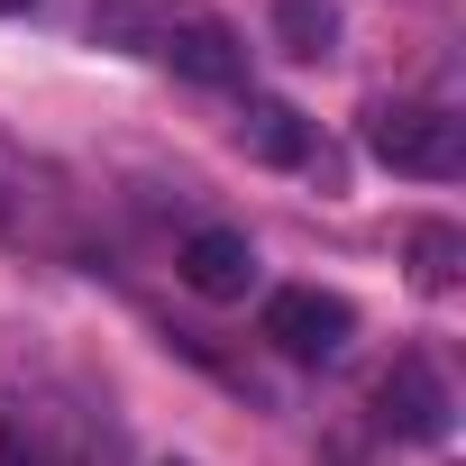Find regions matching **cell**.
I'll list each match as a JSON object with an SVG mask.
<instances>
[{"mask_svg": "<svg viewBox=\"0 0 466 466\" xmlns=\"http://www.w3.org/2000/svg\"><path fill=\"white\" fill-rule=\"evenodd\" d=\"M0 238H10V192H0Z\"/></svg>", "mask_w": 466, "mask_h": 466, "instance_id": "8fae6325", "label": "cell"}, {"mask_svg": "<svg viewBox=\"0 0 466 466\" xmlns=\"http://www.w3.org/2000/svg\"><path fill=\"white\" fill-rule=\"evenodd\" d=\"M266 339H275L284 357H302V366H329V357L357 339V311H348L339 293H320V284H284V293L266 302Z\"/></svg>", "mask_w": 466, "mask_h": 466, "instance_id": "7a4b0ae2", "label": "cell"}, {"mask_svg": "<svg viewBox=\"0 0 466 466\" xmlns=\"http://www.w3.org/2000/svg\"><path fill=\"white\" fill-rule=\"evenodd\" d=\"M0 466H46V448H37V411H28V402H0Z\"/></svg>", "mask_w": 466, "mask_h": 466, "instance_id": "30bf717a", "label": "cell"}, {"mask_svg": "<svg viewBox=\"0 0 466 466\" xmlns=\"http://www.w3.org/2000/svg\"><path fill=\"white\" fill-rule=\"evenodd\" d=\"M457 257H466V238H457L448 219L411 228V275H420V293H448V284H457Z\"/></svg>", "mask_w": 466, "mask_h": 466, "instance_id": "ba28073f", "label": "cell"}, {"mask_svg": "<svg viewBox=\"0 0 466 466\" xmlns=\"http://www.w3.org/2000/svg\"><path fill=\"white\" fill-rule=\"evenodd\" d=\"M183 284L201 302H238L257 284V248L238 238V228H192V238H183Z\"/></svg>", "mask_w": 466, "mask_h": 466, "instance_id": "277c9868", "label": "cell"}, {"mask_svg": "<svg viewBox=\"0 0 466 466\" xmlns=\"http://www.w3.org/2000/svg\"><path fill=\"white\" fill-rule=\"evenodd\" d=\"M275 37H284V56H329L339 10H329V0H284V10H275Z\"/></svg>", "mask_w": 466, "mask_h": 466, "instance_id": "9c48e42d", "label": "cell"}, {"mask_svg": "<svg viewBox=\"0 0 466 466\" xmlns=\"http://www.w3.org/2000/svg\"><path fill=\"white\" fill-rule=\"evenodd\" d=\"M165 65L183 74V83H210V92H228V83H238L248 74V46H238V28H219V19H183L174 37H165Z\"/></svg>", "mask_w": 466, "mask_h": 466, "instance_id": "5b68a950", "label": "cell"}, {"mask_svg": "<svg viewBox=\"0 0 466 466\" xmlns=\"http://www.w3.org/2000/svg\"><path fill=\"white\" fill-rule=\"evenodd\" d=\"M183 19H192V0H92V37L119 56H165Z\"/></svg>", "mask_w": 466, "mask_h": 466, "instance_id": "8992f818", "label": "cell"}, {"mask_svg": "<svg viewBox=\"0 0 466 466\" xmlns=\"http://www.w3.org/2000/svg\"><path fill=\"white\" fill-rule=\"evenodd\" d=\"M366 147H375V165L420 174V183H448V174L466 165L457 119H448V110H430V101H384V110L366 119Z\"/></svg>", "mask_w": 466, "mask_h": 466, "instance_id": "6da1fadb", "label": "cell"}, {"mask_svg": "<svg viewBox=\"0 0 466 466\" xmlns=\"http://www.w3.org/2000/svg\"><path fill=\"white\" fill-rule=\"evenodd\" d=\"M375 420H384L393 439H448L457 402H448V384H439L430 357H393L384 384H375Z\"/></svg>", "mask_w": 466, "mask_h": 466, "instance_id": "3957f363", "label": "cell"}, {"mask_svg": "<svg viewBox=\"0 0 466 466\" xmlns=\"http://www.w3.org/2000/svg\"><path fill=\"white\" fill-rule=\"evenodd\" d=\"M0 10H37V0H0Z\"/></svg>", "mask_w": 466, "mask_h": 466, "instance_id": "7c38bea8", "label": "cell"}, {"mask_svg": "<svg viewBox=\"0 0 466 466\" xmlns=\"http://www.w3.org/2000/svg\"><path fill=\"white\" fill-rule=\"evenodd\" d=\"M238 137H248V156H266V165H311V128H302L293 101H248Z\"/></svg>", "mask_w": 466, "mask_h": 466, "instance_id": "52a82bcc", "label": "cell"}]
</instances>
